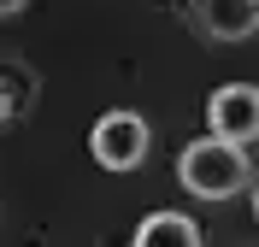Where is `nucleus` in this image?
<instances>
[{
	"instance_id": "1",
	"label": "nucleus",
	"mask_w": 259,
	"mask_h": 247,
	"mask_svg": "<svg viewBox=\"0 0 259 247\" xmlns=\"http://www.w3.org/2000/svg\"><path fill=\"white\" fill-rule=\"evenodd\" d=\"M177 182L200 200H230L247 188V153L236 141H218V135H200L194 147H183L177 159Z\"/></svg>"
},
{
	"instance_id": "2",
	"label": "nucleus",
	"mask_w": 259,
	"mask_h": 247,
	"mask_svg": "<svg viewBox=\"0 0 259 247\" xmlns=\"http://www.w3.org/2000/svg\"><path fill=\"white\" fill-rule=\"evenodd\" d=\"M147 147H153V135H147V118H136V112H106L89 135V153L106 171H136L147 159Z\"/></svg>"
},
{
	"instance_id": "3",
	"label": "nucleus",
	"mask_w": 259,
	"mask_h": 247,
	"mask_svg": "<svg viewBox=\"0 0 259 247\" xmlns=\"http://www.w3.org/2000/svg\"><path fill=\"white\" fill-rule=\"evenodd\" d=\"M206 124H212L218 141H236V147L259 141V88L253 82H224L206 100Z\"/></svg>"
},
{
	"instance_id": "4",
	"label": "nucleus",
	"mask_w": 259,
	"mask_h": 247,
	"mask_svg": "<svg viewBox=\"0 0 259 247\" xmlns=\"http://www.w3.org/2000/svg\"><path fill=\"white\" fill-rule=\"evenodd\" d=\"M194 18L212 41H247L259 30V0H194Z\"/></svg>"
},
{
	"instance_id": "5",
	"label": "nucleus",
	"mask_w": 259,
	"mask_h": 247,
	"mask_svg": "<svg viewBox=\"0 0 259 247\" xmlns=\"http://www.w3.org/2000/svg\"><path fill=\"white\" fill-rule=\"evenodd\" d=\"M136 247H200V230L189 212H147L136 224Z\"/></svg>"
},
{
	"instance_id": "6",
	"label": "nucleus",
	"mask_w": 259,
	"mask_h": 247,
	"mask_svg": "<svg viewBox=\"0 0 259 247\" xmlns=\"http://www.w3.org/2000/svg\"><path fill=\"white\" fill-rule=\"evenodd\" d=\"M30 0H0V18H12V12H24Z\"/></svg>"
},
{
	"instance_id": "7",
	"label": "nucleus",
	"mask_w": 259,
	"mask_h": 247,
	"mask_svg": "<svg viewBox=\"0 0 259 247\" xmlns=\"http://www.w3.org/2000/svg\"><path fill=\"white\" fill-rule=\"evenodd\" d=\"M6 118H12V94H6V88H0V124H6Z\"/></svg>"
},
{
	"instance_id": "8",
	"label": "nucleus",
	"mask_w": 259,
	"mask_h": 247,
	"mask_svg": "<svg viewBox=\"0 0 259 247\" xmlns=\"http://www.w3.org/2000/svg\"><path fill=\"white\" fill-rule=\"evenodd\" d=\"M253 218H259V182H253Z\"/></svg>"
}]
</instances>
